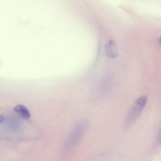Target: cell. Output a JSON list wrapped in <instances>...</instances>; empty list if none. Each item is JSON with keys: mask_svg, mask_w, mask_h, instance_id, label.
Returning <instances> with one entry per match:
<instances>
[{"mask_svg": "<svg viewBox=\"0 0 161 161\" xmlns=\"http://www.w3.org/2000/svg\"><path fill=\"white\" fill-rule=\"evenodd\" d=\"M147 102V98L143 96L137 99L133 104L126 118L124 127L127 129L136 122L141 115Z\"/></svg>", "mask_w": 161, "mask_h": 161, "instance_id": "1", "label": "cell"}, {"mask_svg": "<svg viewBox=\"0 0 161 161\" xmlns=\"http://www.w3.org/2000/svg\"><path fill=\"white\" fill-rule=\"evenodd\" d=\"M105 48L107 56L111 58H114L118 55L117 50L115 42L113 40H110L106 44Z\"/></svg>", "mask_w": 161, "mask_h": 161, "instance_id": "2", "label": "cell"}, {"mask_svg": "<svg viewBox=\"0 0 161 161\" xmlns=\"http://www.w3.org/2000/svg\"><path fill=\"white\" fill-rule=\"evenodd\" d=\"M4 120V118L3 116L1 115L0 116V123L1 124L3 122Z\"/></svg>", "mask_w": 161, "mask_h": 161, "instance_id": "5", "label": "cell"}, {"mask_svg": "<svg viewBox=\"0 0 161 161\" xmlns=\"http://www.w3.org/2000/svg\"><path fill=\"white\" fill-rule=\"evenodd\" d=\"M14 110L24 119H28L30 118V111L24 106L19 104L15 107Z\"/></svg>", "mask_w": 161, "mask_h": 161, "instance_id": "3", "label": "cell"}, {"mask_svg": "<svg viewBox=\"0 0 161 161\" xmlns=\"http://www.w3.org/2000/svg\"><path fill=\"white\" fill-rule=\"evenodd\" d=\"M159 43L160 44V45L161 46V37L160 38L159 40Z\"/></svg>", "mask_w": 161, "mask_h": 161, "instance_id": "6", "label": "cell"}, {"mask_svg": "<svg viewBox=\"0 0 161 161\" xmlns=\"http://www.w3.org/2000/svg\"><path fill=\"white\" fill-rule=\"evenodd\" d=\"M158 141L161 145V130L160 132L158 137Z\"/></svg>", "mask_w": 161, "mask_h": 161, "instance_id": "4", "label": "cell"}]
</instances>
